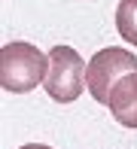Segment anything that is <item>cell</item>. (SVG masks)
I'll return each instance as SVG.
<instances>
[{
    "label": "cell",
    "instance_id": "obj_1",
    "mask_svg": "<svg viewBox=\"0 0 137 149\" xmlns=\"http://www.w3.org/2000/svg\"><path fill=\"white\" fill-rule=\"evenodd\" d=\"M49 73V55L34 43H6L0 52V85L6 91H34Z\"/></svg>",
    "mask_w": 137,
    "mask_h": 149
},
{
    "label": "cell",
    "instance_id": "obj_2",
    "mask_svg": "<svg viewBox=\"0 0 137 149\" xmlns=\"http://www.w3.org/2000/svg\"><path fill=\"white\" fill-rule=\"evenodd\" d=\"M85 70L88 64L82 61V55L70 46H55L49 52V73H46L43 85H46V94L58 104H70L76 100L82 88H85Z\"/></svg>",
    "mask_w": 137,
    "mask_h": 149
},
{
    "label": "cell",
    "instance_id": "obj_3",
    "mask_svg": "<svg viewBox=\"0 0 137 149\" xmlns=\"http://www.w3.org/2000/svg\"><path fill=\"white\" fill-rule=\"evenodd\" d=\"M128 73H137V55L134 52L119 49V46H107V49L94 52V58L88 61V70H85V82H88L92 97L98 104H107L110 91Z\"/></svg>",
    "mask_w": 137,
    "mask_h": 149
},
{
    "label": "cell",
    "instance_id": "obj_4",
    "mask_svg": "<svg viewBox=\"0 0 137 149\" xmlns=\"http://www.w3.org/2000/svg\"><path fill=\"white\" fill-rule=\"evenodd\" d=\"M110 113L119 125L125 128H137V73H128L113 91H110L107 100Z\"/></svg>",
    "mask_w": 137,
    "mask_h": 149
},
{
    "label": "cell",
    "instance_id": "obj_5",
    "mask_svg": "<svg viewBox=\"0 0 137 149\" xmlns=\"http://www.w3.org/2000/svg\"><path fill=\"white\" fill-rule=\"evenodd\" d=\"M116 31L125 43L137 46V0H119L116 6Z\"/></svg>",
    "mask_w": 137,
    "mask_h": 149
},
{
    "label": "cell",
    "instance_id": "obj_6",
    "mask_svg": "<svg viewBox=\"0 0 137 149\" xmlns=\"http://www.w3.org/2000/svg\"><path fill=\"white\" fill-rule=\"evenodd\" d=\"M22 149H52V146H46V143H24Z\"/></svg>",
    "mask_w": 137,
    "mask_h": 149
}]
</instances>
